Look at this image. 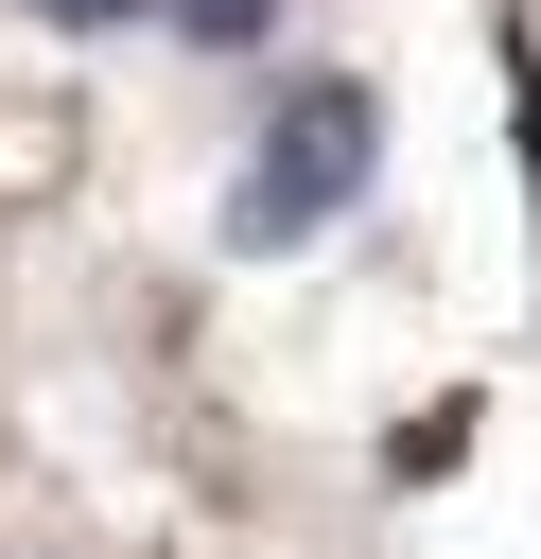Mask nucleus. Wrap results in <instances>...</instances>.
<instances>
[{
  "mask_svg": "<svg viewBox=\"0 0 541 559\" xmlns=\"http://www.w3.org/2000/svg\"><path fill=\"white\" fill-rule=\"evenodd\" d=\"M349 192H366V87L314 70V87L262 122V157H244V245H297V227H332Z\"/></svg>",
  "mask_w": 541,
  "mask_h": 559,
  "instance_id": "f257e3e1",
  "label": "nucleus"
},
{
  "mask_svg": "<svg viewBox=\"0 0 541 559\" xmlns=\"http://www.w3.org/2000/svg\"><path fill=\"white\" fill-rule=\"evenodd\" d=\"M175 17H192V35H262V0H175Z\"/></svg>",
  "mask_w": 541,
  "mask_h": 559,
  "instance_id": "f03ea898",
  "label": "nucleus"
},
{
  "mask_svg": "<svg viewBox=\"0 0 541 559\" xmlns=\"http://www.w3.org/2000/svg\"><path fill=\"white\" fill-rule=\"evenodd\" d=\"M52 17H122V0H52Z\"/></svg>",
  "mask_w": 541,
  "mask_h": 559,
  "instance_id": "7ed1b4c3",
  "label": "nucleus"
}]
</instances>
